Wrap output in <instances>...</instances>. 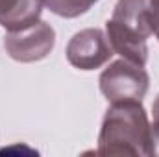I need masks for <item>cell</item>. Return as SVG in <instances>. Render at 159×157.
<instances>
[{"instance_id": "cell-1", "label": "cell", "mask_w": 159, "mask_h": 157, "mask_svg": "<svg viewBox=\"0 0 159 157\" xmlns=\"http://www.w3.org/2000/svg\"><path fill=\"white\" fill-rule=\"evenodd\" d=\"M150 122L143 102L111 104L104 115L98 150L102 155H148Z\"/></svg>"}, {"instance_id": "cell-2", "label": "cell", "mask_w": 159, "mask_h": 157, "mask_svg": "<svg viewBox=\"0 0 159 157\" xmlns=\"http://www.w3.org/2000/svg\"><path fill=\"white\" fill-rule=\"evenodd\" d=\"M98 85L109 104L143 102L150 87V76L144 67H139L128 59H119L104 69Z\"/></svg>"}, {"instance_id": "cell-9", "label": "cell", "mask_w": 159, "mask_h": 157, "mask_svg": "<svg viewBox=\"0 0 159 157\" xmlns=\"http://www.w3.org/2000/svg\"><path fill=\"white\" fill-rule=\"evenodd\" d=\"M148 24L152 30V35L159 39V0H152L150 9H148Z\"/></svg>"}, {"instance_id": "cell-10", "label": "cell", "mask_w": 159, "mask_h": 157, "mask_svg": "<svg viewBox=\"0 0 159 157\" xmlns=\"http://www.w3.org/2000/svg\"><path fill=\"white\" fill-rule=\"evenodd\" d=\"M152 113H154V120H156V122H159V94H157V98L154 100V105H152Z\"/></svg>"}, {"instance_id": "cell-8", "label": "cell", "mask_w": 159, "mask_h": 157, "mask_svg": "<svg viewBox=\"0 0 159 157\" xmlns=\"http://www.w3.org/2000/svg\"><path fill=\"white\" fill-rule=\"evenodd\" d=\"M148 155L159 157V122L150 124V137H148Z\"/></svg>"}, {"instance_id": "cell-7", "label": "cell", "mask_w": 159, "mask_h": 157, "mask_svg": "<svg viewBox=\"0 0 159 157\" xmlns=\"http://www.w3.org/2000/svg\"><path fill=\"white\" fill-rule=\"evenodd\" d=\"M98 0H43L44 7H48L54 15L63 19H76L87 13Z\"/></svg>"}, {"instance_id": "cell-3", "label": "cell", "mask_w": 159, "mask_h": 157, "mask_svg": "<svg viewBox=\"0 0 159 157\" xmlns=\"http://www.w3.org/2000/svg\"><path fill=\"white\" fill-rule=\"evenodd\" d=\"M56 46V32L44 22L35 20L20 30L7 32L4 37V48L7 56L19 63H35L44 59Z\"/></svg>"}, {"instance_id": "cell-5", "label": "cell", "mask_w": 159, "mask_h": 157, "mask_svg": "<svg viewBox=\"0 0 159 157\" xmlns=\"http://www.w3.org/2000/svg\"><path fill=\"white\" fill-rule=\"evenodd\" d=\"M152 0H119L115 4L111 19L106 22L124 34L148 39L152 35L148 24V9Z\"/></svg>"}, {"instance_id": "cell-4", "label": "cell", "mask_w": 159, "mask_h": 157, "mask_svg": "<svg viewBox=\"0 0 159 157\" xmlns=\"http://www.w3.org/2000/svg\"><path fill=\"white\" fill-rule=\"evenodd\" d=\"M113 48L104 30L87 28L74 34L67 44V61L78 70H94L113 57Z\"/></svg>"}, {"instance_id": "cell-6", "label": "cell", "mask_w": 159, "mask_h": 157, "mask_svg": "<svg viewBox=\"0 0 159 157\" xmlns=\"http://www.w3.org/2000/svg\"><path fill=\"white\" fill-rule=\"evenodd\" d=\"M43 0H0V26L7 32L20 30L39 20Z\"/></svg>"}]
</instances>
